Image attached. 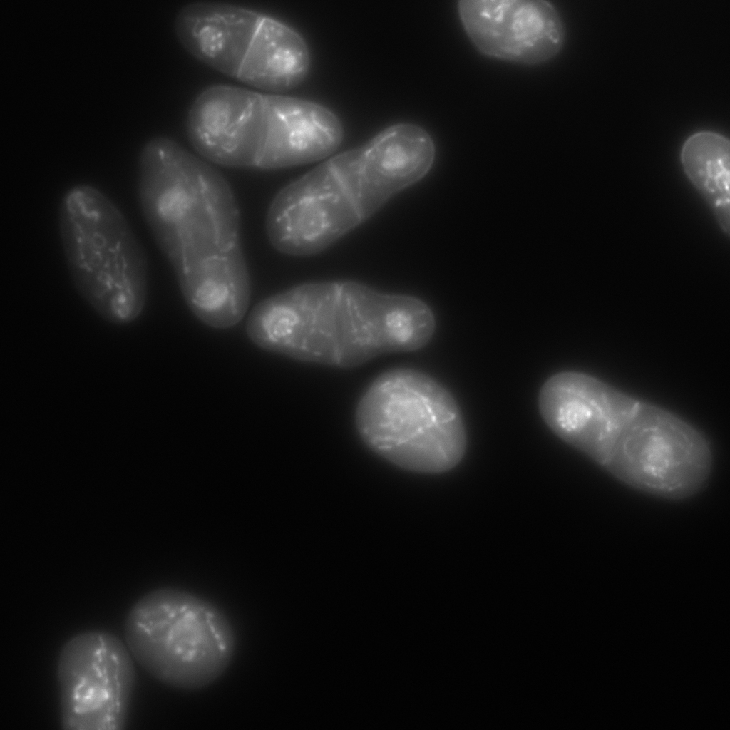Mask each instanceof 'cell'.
Masks as SVG:
<instances>
[{
    "label": "cell",
    "mask_w": 730,
    "mask_h": 730,
    "mask_svg": "<svg viewBox=\"0 0 730 730\" xmlns=\"http://www.w3.org/2000/svg\"><path fill=\"white\" fill-rule=\"evenodd\" d=\"M435 329L421 299L354 281L294 286L259 302L246 322L249 339L264 350L342 369L421 349Z\"/></svg>",
    "instance_id": "obj_1"
},
{
    "label": "cell",
    "mask_w": 730,
    "mask_h": 730,
    "mask_svg": "<svg viewBox=\"0 0 730 730\" xmlns=\"http://www.w3.org/2000/svg\"><path fill=\"white\" fill-rule=\"evenodd\" d=\"M435 158L431 135L411 123L330 156L274 197L265 222L271 245L290 256L322 252L423 178Z\"/></svg>",
    "instance_id": "obj_2"
},
{
    "label": "cell",
    "mask_w": 730,
    "mask_h": 730,
    "mask_svg": "<svg viewBox=\"0 0 730 730\" xmlns=\"http://www.w3.org/2000/svg\"><path fill=\"white\" fill-rule=\"evenodd\" d=\"M138 193L180 289L250 277L236 197L210 162L173 138L153 137L139 155Z\"/></svg>",
    "instance_id": "obj_3"
},
{
    "label": "cell",
    "mask_w": 730,
    "mask_h": 730,
    "mask_svg": "<svg viewBox=\"0 0 730 730\" xmlns=\"http://www.w3.org/2000/svg\"><path fill=\"white\" fill-rule=\"evenodd\" d=\"M185 129L192 147L208 162L263 170L327 159L344 138L340 118L319 103L227 83L198 93Z\"/></svg>",
    "instance_id": "obj_4"
},
{
    "label": "cell",
    "mask_w": 730,
    "mask_h": 730,
    "mask_svg": "<svg viewBox=\"0 0 730 730\" xmlns=\"http://www.w3.org/2000/svg\"><path fill=\"white\" fill-rule=\"evenodd\" d=\"M58 223L68 274L81 297L110 324L135 322L146 303L148 263L121 210L98 188L80 184L63 196Z\"/></svg>",
    "instance_id": "obj_5"
},
{
    "label": "cell",
    "mask_w": 730,
    "mask_h": 730,
    "mask_svg": "<svg viewBox=\"0 0 730 730\" xmlns=\"http://www.w3.org/2000/svg\"><path fill=\"white\" fill-rule=\"evenodd\" d=\"M355 423L371 451L406 471L443 473L466 452V429L455 399L416 369L394 368L378 376L359 401Z\"/></svg>",
    "instance_id": "obj_6"
},
{
    "label": "cell",
    "mask_w": 730,
    "mask_h": 730,
    "mask_svg": "<svg viewBox=\"0 0 730 730\" xmlns=\"http://www.w3.org/2000/svg\"><path fill=\"white\" fill-rule=\"evenodd\" d=\"M182 46L210 67L256 89L281 93L309 74V46L294 28L270 14L217 1H196L178 12Z\"/></svg>",
    "instance_id": "obj_7"
},
{
    "label": "cell",
    "mask_w": 730,
    "mask_h": 730,
    "mask_svg": "<svg viewBox=\"0 0 730 730\" xmlns=\"http://www.w3.org/2000/svg\"><path fill=\"white\" fill-rule=\"evenodd\" d=\"M125 644L150 676L195 690L216 681L234 657L236 637L225 614L188 591L163 587L140 597L124 624Z\"/></svg>",
    "instance_id": "obj_8"
},
{
    "label": "cell",
    "mask_w": 730,
    "mask_h": 730,
    "mask_svg": "<svg viewBox=\"0 0 730 730\" xmlns=\"http://www.w3.org/2000/svg\"><path fill=\"white\" fill-rule=\"evenodd\" d=\"M712 468V450L700 431L647 403L624 428L602 468L637 491L681 500L705 487Z\"/></svg>",
    "instance_id": "obj_9"
},
{
    "label": "cell",
    "mask_w": 730,
    "mask_h": 730,
    "mask_svg": "<svg viewBox=\"0 0 730 730\" xmlns=\"http://www.w3.org/2000/svg\"><path fill=\"white\" fill-rule=\"evenodd\" d=\"M133 659L113 633L88 630L70 638L56 669L61 728L123 729L135 684Z\"/></svg>",
    "instance_id": "obj_10"
},
{
    "label": "cell",
    "mask_w": 730,
    "mask_h": 730,
    "mask_svg": "<svg viewBox=\"0 0 730 730\" xmlns=\"http://www.w3.org/2000/svg\"><path fill=\"white\" fill-rule=\"evenodd\" d=\"M463 30L485 56L527 66L546 63L562 50L565 27L557 8L543 0H461Z\"/></svg>",
    "instance_id": "obj_11"
},
{
    "label": "cell",
    "mask_w": 730,
    "mask_h": 730,
    "mask_svg": "<svg viewBox=\"0 0 730 730\" xmlns=\"http://www.w3.org/2000/svg\"><path fill=\"white\" fill-rule=\"evenodd\" d=\"M639 400L586 374L570 379L551 406L554 433L600 467Z\"/></svg>",
    "instance_id": "obj_12"
},
{
    "label": "cell",
    "mask_w": 730,
    "mask_h": 730,
    "mask_svg": "<svg viewBox=\"0 0 730 730\" xmlns=\"http://www.w3.org/2000/svg\"><path fill=\"white\" fill-rule=\"evenodd\" d=\"M680 163L687 180L705 201L721 230L729 236V138L711 130L696 132L684 142Z\"/></svg>",
    "instance_id": "obj_13"
}]
</instances>
